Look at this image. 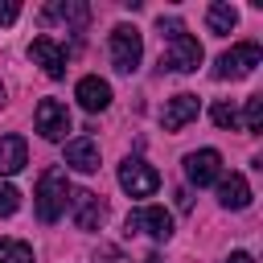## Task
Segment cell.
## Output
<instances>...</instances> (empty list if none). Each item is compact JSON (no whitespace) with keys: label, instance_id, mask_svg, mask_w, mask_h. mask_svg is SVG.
<instances>
[{"label":"cell","instance_id":"7a4b0ae2","mask_svg":"<svg viewBox=\"0 0 263 263\" xmlns=\"http://www.w3.org/2000/svg\"><path fill=\"white\" fill-rule=\"evenodd\" d=\"M37 218L41 222H58L66 214V201H70V181L62 168H45L41 181H37Z\"/></svg>","mask_w":263,"mask_h":263},{"label":"cell","instance_id":"484cf974","mask_svg":"<svg viewBox=\"0 0 263 263\" xmlns=\"http://www.w3.org/2000/svg\"><path fill=\"white\" fill-rule=\"evenodd\" d=\"M144 263H164V259H160V255H148V259H144Z\"/></svg>","mask_w":263,"mask_h":263},{"label":"cell","instance_id":"4fadbf2b","mask_svg":"<svg viewBox=\"0 0 263 263\" xmlns=\"http://www.w3.org/2000/svg\"><path fill=\"white\" fill-rule=\"evenodd\" d=\"M218 201L226 210H247L251 205V185L242 173H230V177H218Z\"/></svg>","mask_w":263,"mask_h":263},{"label":"cell","instance_id":"30bf717a","mask_svg":"<svg viewBox=\"0 0 263 263\" xmlns=\"http://www.w3.org/2000/svg\"><path fill=\"white\" fill-rule=\"evenodd\" d=\"M70 205H74V222H78V230H99V226H103V218H107L103 197H99V193H90V189L70 193Z\"/></svg>","mask_w":263,"mask_h":263},{"label":"cell","instance_id":"d6986e66","mask_svg":"<svg viewBox=\"0 0 263 263\" xmlns=\"http://www.w3.org/2000/svg\"><path fill=\"white\" fill-rule=\"evenodd\" d=\"M16 205H21V193H16V185L0 181V218H12V214H16Z\"/></svg>","mask_w":263,"mask_h":263},{"label":"cell","instance_id":"9a60e30c","mask_svg":"<svg viewBox=\"0 0 263 263\" xmlns=\"http://www.w3.org/2000/svg\"><path fill=\"white\" fill-rule=\"evenodd\" d=\"M29 164V144L21 136H0V177H12Z\"/></svg>","mask_w":263,"mask_h":263},{"label":"cell","instance_id":"6da1fadb","mask_svg":"<svg viewBox=\"0 0 263 263\" xmlns=\"http://www.w3.org/2000/svg\"><path fill=\"white\" fill-rule=\"evenodd\" d=\"M160 37H164V49H160V70H173V74H193L201 66V45L197 37L185 33V25L177 16H160L156 21Z\"/></svg>","mask_w":263,"mask_h":263},{"label":"cell","instance_id":"603a6c76","mask_svg":"<svg viewBox=\"0 0 263 263\" xmlns=\"http://www.w3.org/2000/svg\"><path fill=\"white\" fill-rule=\"evenodd\" d=\"M21 16V4H12V0H0V25H12Z\"/></svg>","mask_w":263,"mask_h":263},{"label":"cell","instance_id":"2e32d148","mask_svg":"<svg viewBox=\"0 0 263 263\" xmlns=\"http://www.w3.org/2000/svg\"><path fill=\"white\" fill-rule=\"evenodd\" d=\"M86 16H90V8L86 4H78V0H53V4H45L41 8V21H66V25H74V29H82L86 25Z\"/></svg>","mask_w":263,"mask_h":263},{"label":"cell","instance_id":"e0dca14e","mask_svg":"<svg viewBox=\"0 0 263 263\" xmlns=\"http://www.w3.org/2000/svg\"><path fill=\"white\" fill-rule=\"evenodd\" d=\"M205 25H210V33L226 37V33L238 25V8H234V4H222V0H214V4L205 8Z\"/></svg>","mask_w":263,"mask_h":263},{"label":"cell","instance_id":"8992f818","mask_svg":"<svg viewBox=\"0 0 263 263\" xmlns=\"http://www.w3.org/2000/svg\"><path fill=\"white\" fill-rule=\"evenodd\" d=\"M136 230H144L148 238L164 242V238H173V214H168L164 205H144V210H132V214H127V234H136Z\"/></svg>","mask_w":263,"mask_h":263},{"label":"cell","instance_id":"7402d4cb","mask_svg":"<svg viewBox=\"0 0 263 263\" xmlns=\"http://www.w3.org/2000/svg\"><path fill=\"white\" fill-rule=\"evenodd\" d=\"M95 263H132V259H127V255H123L115 242H103V247L95 251Z\"/></svg>","mask_w":263,"mask_h":263},{"label":"cell","instance_id":"5b68a950","mask_svg":"<svg viewBox=\"0 0 263 263\" xmlns=\"http://www.w3.org/2000/svg\"><path fill=\"white\" fill-rule=\"evenodd\" d=\"M119 185H123V193H127V197H152V193L160 189V173H156L152 164H144V160L127 156V160L119 164Z\"/></svg>","mask_w":263,"mask_h":263},{"label":"cell","instance_id":"ffe728a7","mask_svg":"<svg viewBox=\"0 0 263 263\" xmlns=\"http://www.w3.org/2000/svg\"><path fill=\"white\" fill-rule=\"evenodd\" d=\"M210 115H214V123H218V127H230V132L238 127V111H234V103H214V111H210Z\"/></svg>","mask_w":263,"mask_h":263},{"label":"cell","instance_id":"ac0fdd59","mask_svg":"<svg viewBox=\"0 0 263 263\" xmlns=\"http://www.w3.org/2000/svg\"><path fill=\"white\" fill-rule=\"evenodd\" d=\"M0 263H33V247L21 238H4L0 242Z\"/></svg>","mask_w":263,"mask_h":263},{"label":"cell","instance_id":"277c9868","mask_svg":"<svg viewBox=\"0 0 263 263\" xmlns=\"http://www.w3.org/2000/svg\"><path fill=\"white\" fill-rule=\"evenodd\" d=\"M255 66H263V49H259L255 41H238V45H230V49L218 58L214 78H247Z\"/></svg>","mask_w":263,"mask_h":263},{"label":"cell","instance_id":"d4e9b609","mask_svg":"<svg viewBox=\"0 0 263 263\" xmlns=\"http://www.w3.org/2000/svg\"><path fill=\"white\" fill-rule=\"evenodd\" d=\"M226 263H255V259H251V255H247V251H234V255H230V259H226Z\"/></svg>","mask_w":263,"mask_h":263},{"label":"cell","instance_id":"52a82bcc","mask_svg":"<svg viewBox=\"0 0 263 263\" xmlns=\"http://www.w3.org/2000/svg\"><path fill=\"white\" fill-rule=\"evenodd\" d=\"M33 123H37V132H41V140H66V132H70V111H66V103H58V99H41L37 103V111H33Z\"/></svg>","mask_w":263,"mask_h":263},{"label":"cell","instance_id":"9c48e42d","mask_svg":"<svg viewBox=\"0 0 263 263\" xmlns=\"http://www.w3.org/2000/svg\"><path fill=\"white\" fill-rule=\"evenodd\" d=\"M29 58L45 70V78H62L66 74V49L53 41V37H33V45H29Z\"/></svg>","mask_w":263,"mask_h":263},{"label":"cell","instance_id":"5bb4252c","mask_svg":"<svg viewBox=\"0 0 263 263\" xmlns=\"http://www.w3.org/2000/svg\"><path fill=\"white\" fill-rule=\"evenodd\" d=\"M66 164L78 168V173H95V168H99V144H95L90 136L70 140V144H66Z\"/></svg>","mask_w":263,"mask_h":263},{"label":"cell","instance_id":"ba28073f","mask_svg":"<svg viewBox=\"0 0 263 263\" xmlns=\"http://www.w3.org/2000/svg\"><path fill=\"white\" fill-rule=\"evenodd\" d=\"M185 177H189V185H214L218 177H222V156L214 152V148H201V152H189L185 156Z\"/></svg>","mask_w":263,"mask_h":263},{"label":"cell","instance_id":"44dd1931","mask_svg":"<svg viewBox=\"0 0 263 263\" xmlns=\"http://www.w3.org/2000/svg\"><path fill=\"white\" fill-rule=\"evenodd\" d=\"M247 132H259L263 127V95H255V99H247Z\"/></svg>","mask_w":263,"mask_h":263},{"label":"cell","instance_id":"7c38bea8","mask_svg":"<svg viewBox=\"0 0 263 263\" xmlns=\"http://www.w3.org/2000/svg\"><path fill=\"white\" fill-rule=\"evenodd\" d=\"M197 111H201L197 95H173L164 103V111H160V123H164V132H181L189 119H197Z\"/></svg>","mask_w":263,"mask_h":263},{"label":"cell","instance_id":"4316f807","mask_svg":"<svg viewBox=\"0 0 263 263\" xmlns=\"http://www.w3.org/2000/svg\"><path fill=\"white\" fill-rule=\"evenodd\" d=\"M0 107H4V82H0Z\"/></svg>","mask_w":263,"mask_h":263},{"label":"cell","instance_id":"8fae6325","mask_svg":"<svg viewBox=\"0 0 263 263\" xmlns=\"http://www.w3.org/2000/svg\"><path fill=\"white\" fill-rule=\"evenodd\" d=\"M74 99H78V107L82 111H107L111 107V82H103L99 74H86V78H78V86H74Z\"/></svg>","mask_w":263,"mask_h":263},{"label":"cell","instance_id":"3957f363","mask_svg":"<svg viewBox=\"0 0 263 263\" xmlns=\"http://www.w3.org/2000/svg\"><path fill=\"white\" fill-rule=\"evenodd\" d=\"M144 58V41H140V29L136 25H115L111 29V62L119 74H132Z\"/></svg>","mask_w":263,"mask_h":263},{"label":"cell","instance_id":"cb8c5ba5","mask_svg":"<svg viewBox=\"0 0 263 263\" xmlns=\"http://www.w3.org/2000/svg\"><path fill=\"white\" fill-rule=\"evenodd\" d=\"M193 205V197H189V189H177V210H189Z\"/></svg>","mask_w":263,"mask_h":263}]
</instances>
